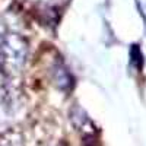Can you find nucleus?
<instances>
[{
    "mask_svg": "<svg viewBox=\"0 0 146 146\" xmlns=\"http://www.w3.org/2000/svg\"><path fill=\"white\" fill-rule=\"evenodd\" d=\"M131 63L136 64V67H139V69L142 67L143 60H142V53L137 48V45H133V48H131Z\"/></svg>",
    "mask_w": 146,
    "mask_h": 146,
    "instance_id": "f257e3e1",
    "label": "nucleus"
}]
</instances>
